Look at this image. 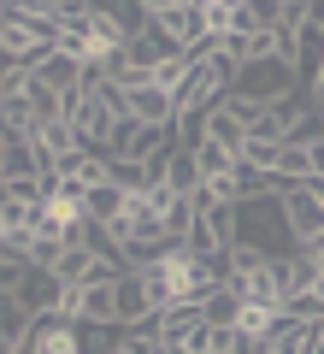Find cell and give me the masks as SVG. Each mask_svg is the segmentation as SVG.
Returning a JSON list of instances; mask_svg holds the SVG:
<instances>
[{
  "label": "cell",
  "mask_w": 324,
  "mask_h": 354,
  "mask_svg": "<svg viewBox=\"0 0 324 354\" xmlns=\"http://www.w3.org/2000/svg\"><path fill=\"white\" fill-rule=\"evenodd\" d=\"M230 88H242V95H254V101H277V95L301 88V77H295V65H283V59H254V65L236 71Z\"/></svg>",
  "instance_id": "6"
},
{
  "label": "cell",
  "mask_w": 324,
  "mask_h": 354,
  "mask_svg": "<svg viewBox=\"0 0 324 354\" xmlns=\"http://www.w3.org/2000/svg\"><path fill=\"white\" fill-rule=\"evenodd\" d=\"M312 177H324V142H312Z\"/></svg>",
  "instance_id": "30"
},
{
  "label": "cell",
  "mask_w": 324,
  "mask_h": 354,
  "mask_svg": "<svg viewBox=\"0 0 324 354\" xmlns=\"http://www.w3.org/2000/svg\"><path fill=\"white\" fill-rule=\"evenodd\" d=\"M236 290H242V301H271V307H283V290H277V254L260 266V272L236 278Z\"/></svg>",
  "instance_id": "17"
},
{
  "label": "cell",
  "mask_w": 324,
  "mask_h": 354,
  "mask_svg": "<svg viewBox=\"0 0 324 354\" xmlns=\"http://www.w3.org/2000/svg\"><path fill=\"white\" fill-rule=\"evenodd\" d=\"M277 195H283V218H289V242H295V254H312L324 248V201L312 183H277Z\"/></svg>",
  "instance_id": "3"
},
{
  "label": "cell",
  "mask_w": 324,
  "mask_h": 354,
  "mask_svg": "<svg viewBox=\"0 0 324 354\" xmlns=\"http://www.w3.org/2000/svg\"><path fill=\"white\" fill-rule=\"evenodd\" d=\"M230 325H236V337H242V342L254 348V342H265V337H271L277 325H283V307H271V301H242Z\"/></svg>",
  "instance_id": "14"
},
{
  "label": "cell",
  "mask_w": 324,
  "mask_h": 354,
  "mask_svg": "<svg viewBox=\"0 0 324 354\" xmlns=\"http://www.w3.org/2000/svg\"><path fill=\"white\" fill-rule=\"evenodd\" d=\"M189 59H195V53H165V59L148 71V83H160V88H171V95H177L183 77H189Z\"/></svg>",
  "instance_id": "23"
},
{
  "label": "cell",
  "mask_w": 324,
  "mask_h": 354,
  "mask_svg": "<svg viewBox=\"0 0 324 354\" xmlns=\"http://www.w3.org/2000/svg\"><path fill=\"white\" fill-rule=\"evenodd\" d=\"M283 142H295V148H312V142H324V113H312V106H307V118H301V124L289 130Z\"/></svg>",
  "instance_id": "27"
},
{
  "label": "cell",
  "mask_w": 324,
  "mask_h": 354,
  "mask_svg": "<svg viewBox=\"0 0 324 354\" xmlns=\"http://www.w3.org/2000/svg\"><path fill=\"white\" fill-rule=\"evenodd\" d=\"M113 295H118V325H124V330L148 325V319L160 313L153 295H148V283H142V272H118V278H113Z\"/></svg>",
  "instance_id": "9"
},
{
  "label": "cell",
  "mask_w": 324,
  "mask_h": 354,
  "mask_svg": "<svg viewBox=\"0 0 324 354\" xmlns=\"http://www.w3.org/2000/svg\"><path fill=\"white\" fill-rule=\"evenodd\" d=\"M200 136H212L218 148H230V153L242 160V142H248V124H236V118H230L225 106H212V113L200 118Z\"/></svg>",
  "instance_id": "16"
},
{
  "label": "cell",
  "mask_w": 324,
  "mask_h": 354,
  "mask_svg": "<svg viewBox=\"0 0 324 354\" xmlns=\"http://www.w3.org/2000/svg\"><path fill=\"white\" fill-rule=\"evenodd\" d=\"M106 354H142V330H118V342Z\"/></svg>",
  "instance_id": "29"
},
{
  "label": "cell",
  "mask_w": 324,
  "mask_h": 354,
  "mask_svg": "<svg viewBox=\"0 0 324 354\" xmlns=\"http://www.w3.org/2000/svg\"><path fill=\"white\" fill-rule=\"evenodd\" d=\"M277 148H283V142H271V136H248V142H242V165H254V171H277Z\"/></svg>",
  "instance_id": "24"
},
{
  "label": "cell",
  "mask_w": 324,
  "mask_h": 354,
  "mask_svg": "<svg viewBox=\"0 0 324 354\" xmlns=\"http://www.w3.org/2000/svg\"><path fill=\"white\" fill-rule=\"evenodd\" d=\"M277 177H289V183H307V177H312V148L283 142V148H277Z\"/></svg>",
  "instance_id": "22"
},
{
  "label": "cell",
  "mask_w": 324,
  "mask_h": 354,
  "mask_svg": "<svg viewBox=\"0 0 324 354\" xmlns=\"http://www.w3.org/2000/svg\"><path fill=\"white\" fill-rule=\"evenodd\" d=\"M88 218L95 225H113V218L130 213V201H136V189H124V183H113V177H100V183H88Z\"/></svg>",
  "instance_id": "13"
},
{
  "label": "cell",
  "mask_w": 324,
  "mask_h": 354,
  "mask_svg": "<svg viewBox=\"0 0 324 354\" xmlns=\"http://www.w3.org/2000/svg\"><path fill=\"white\" fill-rule=\"evenodd\" d=\"M65 290H71V283H65L59 272H41V266H30L24 283H18V301H24L36 319H59V313H65Z\"/></svg>",
  "instance_id": "7"
},
{
  "label": "cell",
  "mask_w": 324,
  "mask_h": 354,
  "mask_svg": "<svg viewBox=\"0 0 324 354\" xmlns=\"http://www.w3.org/2000/svg\"><path fill=\"white\" fill-rule=\"evenodd\" d=\"M36 148H48L53 160H65V153H77V130H71V118H53V124H36Z\"/></svg>",
  "instance_id": "20"
},
{
  "label": "cell",
  "mask_w": 324,
  "mask_h": 354,
  "mask_svg": "<svg viewBox=\"0 0 324 354\" xmlns=\"http://www.w3.org/2000/svg\"><path fill=\"white\" fill-rule=\"evenodd\" d=\"M171 136H177V124H142V118H118L106 160H148V153H160Z\"/></svg>",
  "instance_id": "5"
},
{
  "label": "cell",
  "mask_w": 324,
  "mask_h": 354,
  "mask_svg": "<svg viewBox=\"0 0 324 354\" xmlns=\"http://www.w3.org/2000/svg\"><path fill=\"white\" fill-rule=\"evenodd\" d=\"M236 307H242V290H236V278H225L207 301H200V313H207V325H230V319H236Z\"/></svg>",
  "instance_id": "19"
},
{
  "label": "cell",
  "mask_w": 324,
  "mask_h": 354,
  "mask_svg": "<svg viewBox=\"0 0 324 354\" xmlns=\"http://www.w3.org/2000/svg\"><path fill=\"white\" fill-rule=\"evenodd\" d=\"M24 354H83V325L77 319H36Z\"/></svg>",
  "instance_id": "10"
},
{
  "label": "cell",
  "mask_w": 324,
  "mask_h": 354,
  "mask_svg": "<svg viewBox=\"0 0 324 354\" xmlns=\"http://www.w3.org/2000/svg\"><path fill=\"white\" fill-rule=\"evenodd\" d=\"M265 260H271V254H265L260 242H230V248L218 254V266H225V278H248V272H260Z\"/></svg>",
  "instance_id": "18"
},
{
  "label": "cell",
  "mask_w": 324,
  "mask_h": 354,
  "mask_svg": "<svg viewBox=\"0 0 324 354\" xmlns=\"http://www.w3.org/2000/svg\"><path fill=\"white\" fill-rule=\"evenodd\" d=\"M142 283H148L153 307H177V301H207L218 283H225V266L218 260H200V254H189L183 242H171V248H160L148 266H136Z\"/></svg>",
  "instance_id": "1"
},
{
  "label": "cell",
  "mask_w": 324,
  "mask_h": 354,
  "mask_svg": "<svg viewBox=\"0 0 324 354\" xmlns=\"http://www.w3.org/2000/svg\"><path fill=\"white\" fill-rule=\"evenodd\" d=\"M65 118H71L77 148H83V153H106V148H113V124H118V113L106 106V95L95 88V77H88L83 95H71V101H65Z\"/></svg>",
  "instance_id": "2"
},
{
  "label": "cell",
  "mask_w": 324,
  "mask_h": 354,
  "mask_svg": "<svg viewBox=\"0 0 324 354\" xmlns=\"http://www.w3.org/2000/svg\"><path fill=\"white\" fill-rule=\"evenodd\" d=\"M307 106H312V113H324V65L307 77Z\"/></svg>",
  "instance_id": "28"
},
{
  "label": "cell",
  "mask_w": 324,
  "mask_h": 354,
  "mask_svg": "<svg viewBox=\"0 0 324 354\" xmlns=\"http://www.w3.org/2000/svg\"><path fill=\"white\" fill-rule=\"evenodd\" d=\"M30 71H36L41 83H53V88L65 95V101L88 88V65H83V59H71V53H59V48H53V53H41V59L30 65Z\"/></svg>",
  "instance_id": "11"
},
{
  "label": "cell",
  "mask_w": 324,
  "mask_h": 354,
  "mask_svg": "<svg viewBox=\"0 0 324 354\" xmlns=\"http://www.w3.org/2000/svg\"><path fill=\"white\" fill-rule=\"evenodd\" d=\"M200 325H207V313H200V301H177V307H160V313L148 319V330L160 337V348H171V354H183V342L195 337Z\"/></svg>",
  "instance_id": "8"
},
{
  "label": "cell",
  "mask_w": 324,
  "mask_h": 354,
  "mask_svg": "<svg viewBox=\"0 0 324 354\" xmlns=\"http://www.w3.org/2000/svg\"><path fill=\"white\" fill-rule=\"evenodd\" d=\"M189 148H195V165H200V183H218V177H236V153L230 148H218V142L212 136H200V142H189Z\"/></svg>",
  "instance_id": "15"
},
{
  "label": "cell",
  "mask_w": 324,
  "mask_h": 354,
  "mask_svg": "<svg viewBox=\"0 0 324 354\" xmlns=\"http://www.w3.org/2000/svg\"><path fill=\"white\" fill-rule=\"evenodd\" d=\"M53 30H59V24H41V18H18V12H6V18H0V59L36 65L41 53H53Z\"/></svg>",
  "instance_id": "4"
},
{
  "label": "cell",
  "mask_w": 324,
  "mask_h": 354,
  "mask_svg": "<svg viewBox=\"0 0 324 354\" xmlns=\"http://www.w3.org/2000/svg\"><path fill=\"white\" fill-rule=\"evenodd\" d=\"M65 248H71L65 236H36V242H30V254H24V260H30V266H41V272H53Z\"/></svg>",
  "instance_id": "25"
},
{
  "label": "cell",
  "mask_w": 324,
  "mask_h": 354,
  "mask_svg": "<svg viewBox=\"0 0 324 354\" xmlns=\"http://www.w3.org/2000/svg\"><path fill=\"white\" fill-rule=\"evenodd\" d=\"M106 177H113V183H124V189H148L142 160H106Z\"/></svg>",
  "instance_id": "26"
},
{
  "label": "cell",
  "mask_w": 324,
  "mask_h": 354,
  "mask_svg": "<svg viewBox=\"0 0 324 354\" xmlns=\"http://www.w3.org/2000/svg\"><path fill=\"white\" fill-rule=\"evenodd\" d=\"M165 177H171L183 195L200 189V165H195V148H189V142H177V148H171V171H165Z\"/></svg>",
  "instance_id": "21"
},
{
  "label": "cell",
  "mask_w": 324,
  "mask_h": 354,
  "mask_svg": "<svg viewBox=\"0 0 324 354\" xmlns=\"http://www.w3.org/2000/svg\"><path fill=\"white\" fill-rule=\"evenodd\" d=\"M0 18H6V0H0Z\"/></svg>",
  "instance_id": "31"
},
{
  "label": "cell",
  "mask_w": 324,
  "mask_h": 354,
  "mask_svg": "<svg viewBox=\"0 0 324 354\" xmlns=\"http://www.w3.org/2000/svg\"><path fill=\"white\" fill-rule=\"evenodd\" d=\"M0 136H6V130H0Z\"/></svg>",
  "instance_id": "32"
},
{
  "label": "cell",
  "mask_w": 324,
  "mask_h": 354,
  "mask_svg": "<svg viewBox=\"0 0 324 354\" xmlns=\"http://www.w3.org/2000/svg\"><path fill=\"white\" fill-rule=\"evenodd\" d=\"M130 88V118L142 124H177V95L160 83H124Z\"/></svg>",
  "instance_id": "12"
}]
</instances>
